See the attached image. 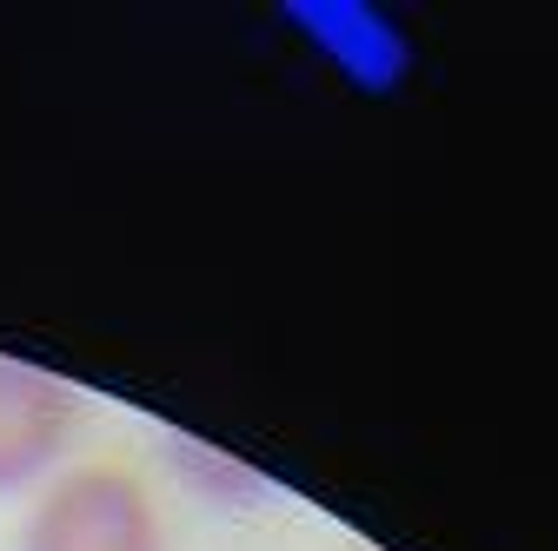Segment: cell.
Returning a JSON list of instances; mask_svg holds the SVG:
<instances>
[{"mask_svg":"<svg viewBox=\"0 0 558 551\" xmlns=\"http://www.w3.org/2000/svg\"><path fill=\"white\" fill-rule=\"evenodd\" d=\"M14 551H167V518L126 458H81L40 486Z\"/></svg>","mask_w":558,"mask_h":551,"instance_id":"cell-1","label":"cell"},{"mask_svg":"<svg viewBox=\"0 0 558 551\" xmlns=\"http://www.w3.org/2000/svg\"><path fill=\"white\" fill-rule=\"evenodd\" d=\"M81 432V392L0 353V499L47 486Z\"/></svg>","mask_w":558,"mask_h":551,"instance_id":"cell-2","label":"cell"},{"mask_svg":"<svg viewBox=\"0 0 558 551\" xmlns=\"http://www.w3.org/2000/svg\"><path fill=\"white\" fill-rule=\"evenodd\" d=\"M339 551H373V544H339Z\"/></svg>","mask_w":558,"mask_h":551,"instance_id":"cell-3","label":"cell"}]
</instances>
